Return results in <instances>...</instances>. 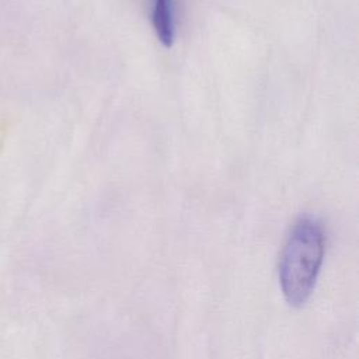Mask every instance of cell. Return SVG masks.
I'll list each match as a JSON object with an SVG mask.
<instances>
[{
    "instance_id": "6da1fadb",
    "label": "cell",
    "mask_w": 359,
    "mask_h": 359,
    "mask_svg": "<svg viewBox=\"0 0 359 359\" xmlns=\"http://www.w3.org/2000/svg\"><path fill=\"white\" fill-rule=\"evenodd\" d=\"M325 251V234L318 220L302 216L285 241L279 261V282L286 302L302 306L310 297Z\"/></svg>"
},
{
    "instance_id": "7a4b0ae2",
    "label": "cell",
    "mask_w": 359,
    "mask_h": 359,
    "mask_svg": "<svg viewBox=\"0 0 359 359\" xmlns=\"http://www.w3.org/2000/svg\"><path fill=\"white\" fill-rule=\"evenodd\" d=\"M150 21L157 39L170 48L175 39V1L174 0H151Z\"/></svg>"
}]
</instances>
